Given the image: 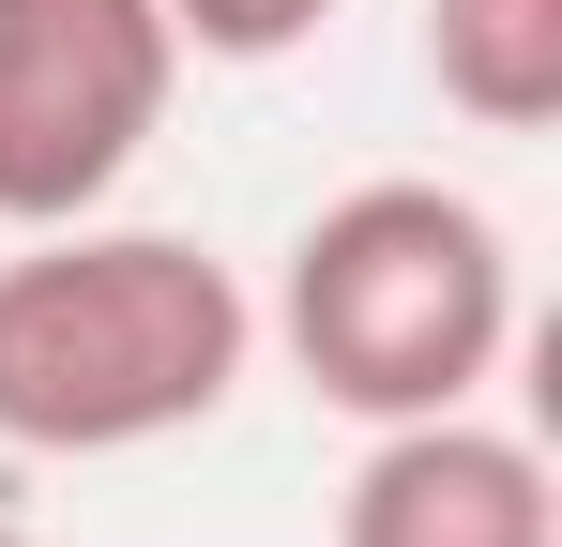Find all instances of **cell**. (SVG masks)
<instances>
[{
    "label": "cell",
    "mask_w": 562,
    "mask_h": 547,
    "mask_svg": "<svg viewBox=\"0 0 562 547\" xmlns=\"http://www.w3.org/2000/svg\"><path fill=\"white\" fill-rule=\"evenodd\" d=\"M259 304L183 228H15L0 259V442L15 456H137L244 395Z\"/></svg>",
    "instance_id": "1"
},
{
    "label": "cell",
    "mask_w": 562,
    "mask_h": 547,
    "mask_svg": "<svg viewBox=\"0 0 562 547\" xmlns=\"http://www.w3.org/2000/svg\"><path fill=\"white\" fill-rule=\"evenodd\" d=\"M274 335L304 365V395L350 411V426L471 411L502 380V350H517V244L457 182H350L289 244Z\"/></svg>",
    "instance_id": "2"
},
{
    "label": "cell",
    "mask_w": 562,
    "mask_h": 547,
    "mask_svg": "<svg viewBox=\"0 0 562 547\" xmlns=\"http://www.w3.org/2000/svg\"><path fill=\"white\" fill-rule=\"evenodd\" d=\"M183 31L168 0H0V228L106 213L168 137Z\"/></svg>",
    "instance_id": "3"
},
{
    "label": "cell",
    "mask_w": 562,
    "mask_h": 547,
    "mask_svg": "<svg viewBox=\"0 0 562 547\" xmlns=\"http://www.w3.org/2000/svg\"><path fill=\"white\" fill-rule=\"evenodd\" d=\"M335 547H562V487H548V456L517 442V426L411 411L335 487Z\"/></svg>",
    "instance_id": "4"
},
{
    "label": "cell",
    "mask_w": 562,
    "mask_h": 547,
    "mask_svg": "<svg viewBox=\"0 0 562 547\" xmlns=\"http://www.w3.org/2000/svg\"><path fill=\"white\" fill-rule=\"evenodd\" d=\"M426 77L486 137H548L562 122V0H426Z\"/></svg>",
    "instance_id": "5"
},
{
    "label": "cell",
    "mask_w": 562,
    "mask_h": 547,
    "mask_svg": "<svg viewBox=\"0 0 562 547\" xmlns=\"http://www.w3.org/2000/svg\"><path fill=\"white\" fill-rule=\"evenodd\" d=\"M319 15H335V0H168L183 62H289V46H304Z\"/></svg>",
    "instance_id": "6"
},
{
    "label": "cell",
    "mask_w": 562,
    "mask_h": 547,
    "mask_svg": "<svg viewBox=\"0 0 562 547\" xmlns=\"http://www.w3.org/2000/svg\"><path fill=\"white\" fill-rule=\"evenodd\" d=\"M0 547H31V533H15V517H0Z\"/></svg>",
    "instance_id": "7"
}]
</instances>
